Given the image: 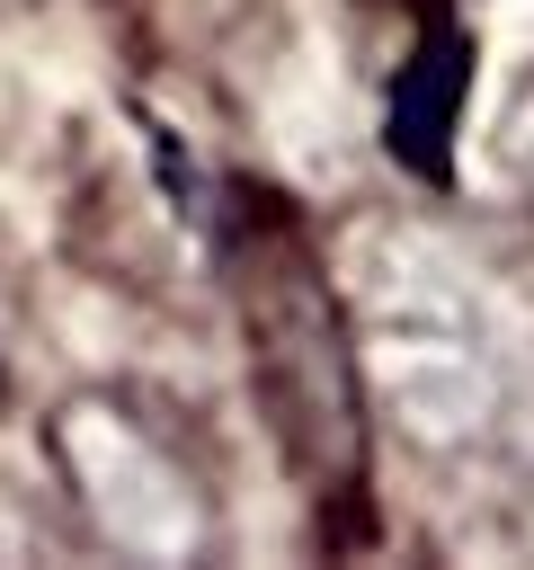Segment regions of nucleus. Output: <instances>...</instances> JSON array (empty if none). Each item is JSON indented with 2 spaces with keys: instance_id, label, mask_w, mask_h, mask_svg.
Returning <instances> with one entry per match:
<instances>
[{
  "instance_id": "f257e3e1",
  "label": "nucleus",
  "mask_w": 534,
  "mask_h": 570,
  "mask_svg": "<svg viewBox=\"0 0 534 570\" xmlns=\"http://www.w3.org/2000/svg\"><path fill=\"white\" fill-rule=\"evenodd\" d=\"M347 276H356L365 365L392 419L436 454L490 445L525 383V312L498 294V276H481L454 240L409 223L365 232Z\"/></svg>"
},
{
  "instance_id": "f03ea898",
  "label": "nucleus",
  "mask_w": 534,
  "mask_h": 570,
  "mask_svg": "<svg viewBox=\"0 0 534 570\" xmlns=\"http://www.w3.org/2000/svg\"><path fill=\"white\" fill-rule=\"evenodd\" d=\"M62 454H71V472H80L98 525H107L125 552H187V543H196V499H187L178 463H169L151 436H134L116 410H71Z\"/></svg>"
}]
</instances>
